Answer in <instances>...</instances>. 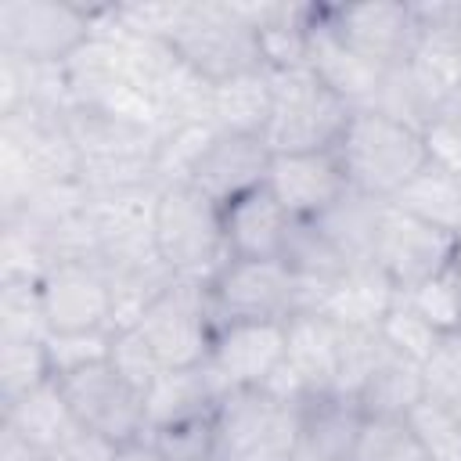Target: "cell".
I'll list each match as a JSON object with an SVG mask.
<instances>
[{"instance_id":"1","label":"cell","mask_w":461,"mask_h":461,"mask_svg":"<svg viewBox=\"0 0 461 461\" xmlns=\"http://www.w3.org/2000/svg\"><path fill=\"white\" fill-rule=\"evenodd\" d=\"M335 155L353 191L393 202V194L432 158V140L403 119L357 108L335 144Z\"/></svg>"},{"instance_id":"2","label":"cell","mask_w":461,"mask_h":461,"mask_svg":"<svg viewBox=\"0 0 461 461\" xmlns=\"http://www.w3.org/2000/svg\"><path fill=\"white\" fill-rule=\"evenodd\" d=\"M169 47L209 86L267 68L259 32L230 0H184Z\"/></svg>"},{"instance_id":"3","label":"cell","mask_w":461,"mask_h":461,"mask_svg":"<svg viewBox=\"0 0 461 461\" xmlns=\"http://www.w3.org/2000/svg\"><path fill=\"white\" fill-rule=\"evenodd\" d=\"M155 249L180 281H212L230 259L223 234V205L191 184H162L155 194Z\"/></svg>"},{"instance_id":"4","label":"cell","mask_w":461,"mask_h":461,"mask_svg":"<svg viewBox=\"0 0 461 461\" xmlns=\"http://www.w3.org/2000/svg\"><path fill=\"white\" fill-rule=\"evenodd\" d=\"M349 115L353 108L310 65L270 72V119L263 140L274 155L335 151Z\"/></svg>"},{"instance_id":"5","label":"cell","mask_w":461,"mask_h":461,"mask_svg":"<svg viewBox=\"0 0 461 461\" xmlns=\"http://www.w3.org/2000/svg\"><path fill=\"white\" fill-rule=\"evenodd\" d=\"M205 295L216 331L223 324H288L317 306V295L277 259H227L205 281Z\"/></svg>"},{"instance_id":"6","label":"cell","mask_w":461,"mask_h":461,"mask_svg":"<svg viewBox=\"0 0 461 461\" xmlns=\"http://www.w3.org/2000/svg\"><path fill=\"white\" fill-rule=\"evenodd\" d=\"M299 454V400L270 389H230L216 403V461H292Z\"/></svg>"},{"instance_id":"7","label":"cell","mask_w":461,"mask_h":461,"mask_svg":"<svg viewBox=\"0 0 461 461\" xmlns=\"http://www.w3.org/2000/svg\"><path fill=\"white\" fill-rule=\"evenodd\" d=\"M97 36V7L68 0H4L0 4V54L65 65Z\"/></svg>"},{"instance_id":"8","label":"cell","mask_w":461,"mask_h":461,"mask_svg":"<svg viewBox=\"0 0 461 461\" xmlns=\"http://www.w3.org/2000/svg\"><path fill=\"white\" fill-rule=\"evenodd\" d=\"M36 292L47 335H90L115 328V292L97 256L54 259L40 274Z\"/></svg>"},{"instance_id":"9","label":"cell","mask_w":461,"mask_h":461,"mask_svg":"<svg viewBox=\"0 0 461 461\" xmlns=\"http://www.w3.org/2000/svg\"><path fill=\"white\" fill-rule=\"evenodd\" d=\"M54 382H58L72 418L86 432H97L115 447L133 443L148 432L144 393L126 375H119V367L108 357L94 360L86 367H76Z\"/></svg>"},{"instance_id":"10","label":"cell","mask_w":461,"mask_h":461,"mask_svg":"<svg viewBox=\"0 0 461 461\" xmlns=\"http://www.w3.org/2000/svg\"><path fill=\"white\" fill-rule=\"evenodd\" d=\"M144 342L151 346L155 360L166 367H202L209 360L216 321L209 310L205 285L198 281H173L133 324Z\"/></svg>"},{"instance_id":"11","label":"cell","mask_w":461,"mask_h":461,"mask_svg":"<svg viewBox=\"0 0 461 461\" xmlns=\"http://www.w3.org/2000/svg\"><path fill=\"white\" fill-rule=\"evenodd\" d=\"M457 249H461L457 234H447L418 216H407L396 205H385L371 263L393 281L396 292H407V288L450 270L457 259Z\"/></svg>"},{"instance_id":"12","label":"cell","mask_w":461,"mask_h":461,"mask_svg":"<svg viewBox=\"0 0 461 461\" xmlns=\"http://www.w3.org/2000/svg\"><path fill=\"white\" fill-rule=\"evenodd\" d=\"M335 36L378 68H400L418 47V22L411 4H328Z\"/></svg>"},{"instance_id":"13","label":"cell","mask_w":461,"mask_h":461,"mask_svg":"<svg viewBox=\"0 0 461 461\" xmlns=\"http://www.w3.org/2000/svg\"><path fill=\"white\" fill-rule=\"evenodd\" d=\"M285 335H288L285 367L277 371L270 389H277L292 400L339 389V360H342L346 328L335 324L321 310H303L285 324Z\"/></svg>"},{"instance_id":"14","label":"cell","mask_w":461,"mask_h":461,"mask_svg":"<svg viewBox=\"0 0 461 461\" xmlns=\"http://www.w3.org/2000/svg\"><path fill=\"white\" fill-rule=\"evenodd\" d=\"M270 162H274V151L263 137L216 130L209 137V144L202 148V155L194 158L187 180H180V184L198 187L216 205H227L234 198L263 187L267 173H270Z\"/></svg>"},{"instance_id":"15","label":"cell","mask_w":461,"mask_h":461,"mask_svg":"<svg viewBox=\"0 0 461 461\" xmlns=\"http://www.w3.org/2000/svg\"><path fill=\"white\" fill-rule=\"evenodd\" d=\"M285 324H223L212 339L205 367L220 393L270 385L285 367Z\"/></svg>"},{"instance_id":"16","label":"cell","mask_w":461,"mask_h":461,"mask_svg":"<svg viewBox=\"0 0 461 461\" xmlns=\"http://www.w3.org/2000/svg\"><path fill=\"white\" fill-rule=\"evenodd\" d=\"M267 187L288 209V216L317 220L349 191V180L335 151H295V155H274Z\"/></svg>"},{"instance_id":"17","label":"cell","mask_w":461,"mask_h":461,"mask_svg":"<svg viewBox=\"0 0 461 461\" xmlns=\"http://www.w3.org/2000/svg\"><path fill=\"white\" fill-rule=\"evenodd\" d=\"M367 411L349 393H310L299 400V447L324 461H353Z\"/></svg>"},{"instance_id":"18","label":"cell","mask_w":461,"mask_h":461,"mask_svg":"<svg viewBox=\"0 0 461 461\" xmlns=\"http://www.w3.org/2000/svg\"><path fill=\"white\" fill-rule=\"evenodd\" d=\"M288 209L274 198V191L263 184L234 202L223 205V234H227V252L230 259H277L285 238L292 230Z\"/></svg>"},{"instance_id":"19","label":"cell","mask_w":461,"mask_h":461,"mask_svg":"<svg viewBox=\"0 0 461 461\" xmlns=\"http://www.w3.org/2000/svg\"><path fill=\"white\" fill-rule=\"evenodd\" d=\"M389 205L461 238V166L432 151V158L393 194Z\"/></svg>"},{"instance_id":"20","label":"cell","mask_w":461,"mask_h":461,"mask_svg":"<svg viewBox=\"0 0 461 461\" xmlns=\"http://www.w3.org/2000/svg\"><path fill=\"white\" fill-rule=\"evenodd\" d=\"M0 411H4L0 429L14 432L18 439H25L36 450H54L58 454L72 439V432L79 429V421L72 418V411H68L54 378L22 393L11 403H0Z\"/></svg>"},{"instance_id":"21","label":"cell","mask_w":461,"mask_h":461,"mask_svg":"<svg viewBox=\"0 0 461 461\" xmlns=\"http://www.w3.org/2000/svg\"><path fill=\"white\" fill-rule=\"evenodd\" d=\"M396 295L400 292L375 263H357L321 295L313 310L328 313L342 328H378Z\"/></svg>"},{"instance_id":"22","label":"cell","mask_w":461,"mask_h":461,"mask_svg":"<svg viewBox=\"0 0 461 461\" xmlns=\"http://www.w3.org/2000/svg\"><path fill=\"white\" fill-rule=\"evenodd\" d=\"M220 385L209 375V367H166L155 375V382L144 389V414L148 432L158 425H173L184 418L212 414L220 403Z\"/></svg>"},{"instance_id":"23","label":"cell","mask_w":461,"mask_h":461,"mask_svg":"<svg viewBox=\"0 0 461 461\" xmlns=\"http://www.w3.org/2000/svg\"><path fill=\"white\" fill-rule=\"evenodd\" d=\"M357 400L364 403L367 414H385V418H407L421 400H425V385H421V364L403 357L400 349H393L385 339L357 389Z\"/></svg>"},{"instance_id":"24","label":"cell","mask_w":461,"mask_h":461,"mask_svg":"<svg viewBox=\"0 0 461 461\" xmlns=\"http://www.w3.org/2000/svg\"><path fill=\"white\" fill-rule=\"evenodd\" d=\"M385 205L389 202H378V198L360 194V191L349 187L328 212L317 216V227L331 238V245L346 256L349 267L371 263L375 241H378V227H382V216H385Z\"/></svg>"},{"instance_id":"25","label":"cell","mask_w":461,"mask_h":461,"mask_svg":"<svg viewBox=\"0 0 461 461\" xmlns=\"http://www.w3.org/2000/svg\"><path fill=\"white\" fill-rule=\"evenodd\" d=\"M281 263L317 295V303L349 270L346 256L331 245V238L317 227V220H292V230L281 249Z\"/></svg>"},{"instance_id":"26","label":"cell","mask_w":461,"mask_h":461,"mask_svg":"<svg viewBox=\"0 0 461 461\" xmlns=\"http://www.w3.org/2000/svg\"><path fill=\"white\" fill-rule=\"evenodd\" d=\"M270 119V72H249L212 86V122L230 133H256L263 137Z\"/></svg>"},{"instance_id":"27","label":"cell","mask_w":461,"mask_h":461,"mask_svg":"<svg viewBox=\"0 0 461 461\" xmlns=\"http://www.w3.org/2000/svg\"><path fill=\"white\" fill-rule=\"evenodd\" d=\"M50 378L47 339H0V403H11Z\"/></svg>"},{"instance_id":"28","label":"cell","mask_w":461,"mask_h":461,"mask_svg":"<svg viewBox=\"0 0 461 461\" xmlns=\"http://www.w3.org/2000/svg\"><path fill=\"white\" fill-rule=\"evenodd\" d=\"M353 461H429L411 418L367 414Z\"/></svg>"},{"instance_id":"29","label":"cell","mask_w":461,"mask_h":461,"mask_svg":"<svg viewBox=\"0 0 461 461\" xmlns=\"http://www.w3.org/2000/svg\"><path fill=\"white\" fill-rule=\"evenodd\" d=\"M162 461H216V411L144 432Z\"/></svg>"},{"instance_id":"30","label":"cell","mask_w":461,"mask_h":461,"mask_svg":"<svg viewBox=\"0 0 461 461\" xmlns=\"http://www.w3.org/2000/svg\"><path fill=\"white\" fill-rule=\"evenodd\" d=\"M425 400L461 411V328L443 331L429 357L421 360Z\"/></svg>"},{"instance_id":"31","label":"cell","mask_w":461,"mask_h":461,"mask_svg":"<svg viewBox=\"0 0 461 461\" xmlns=\"http://www.w3.org/2000/svg\"><path fill=\"white\" fill-rule=\"evenodd\" d=\"M407 418H411L429 461H461V411L421 400Z\"/></svg>"},{"instance_id":"32","label":"cell","mask_w":461,"mask_h":461,"mask_svg":"<svg viewBox=\"0 0 461 461\" xmlns=\"http://www.w3.org/2000/svg\"><path fill=\"white\" fill-rule=\"evenodd\" d=\"M432 328H439V331H454V328H461V281H457V270L450 267V270H443V274H436V277H429V281H421V285H414V288H407V292H400Z\"/></svg>"},{"instance_id":"33","label":"cell","mask_w":461,"mask_h":461,"mask_svg":"<svg viewBox=\"0 0 461 461\" xmlns=\"http://www.w3.org/2000/svg\"><path fill=\"white\" fill-rule=\"evenodd\" d=\"M378 335H382L393 349H400L403 357H411V360L421 364L443 331L432 328V324H429V321H425L403 295H396V303L389 306V313H385L382 324H378Z\"/></svg>"},{"instance_id":"34","label":"cell","mask_w":461,"mask_h":461,"mask_svg":"<svg viewBox=\"0 0 461 461\" xmlns=\"http://www.w3.org/2000/svg\"><path fill=\"white\" fill-rule=\"evenodd\" d=\"M108 360L119 367V375H126L140 393L155 382V375L162 371V364L155 360L151 346L144 342V335L126 324V328H112V346H108Z\"/></svg>"},{"instance_id":"35","label":"cell","mask_w":461,"mask_h":461,"mask_svg":"<svg viewBox=\"0 0 461 461\" xmlns=\"http://www.w3.org/2000/svg\"><path fill=\"white\" fill-rule=\"evenodd\" d=\"M112 346V331H90V335H47V360L54 378L86 367L94 360H104Z\"/></svg>"},{"instance_id":"36","label":"cell","mask_w":461,"mask_h":461,"mask_svg":"<svg viewBox=\"0 0 461 461\" xmlns=\"http://www.w3.org/2000/svg\"><path fill=\"white\" fill-rule=\"evenodd\" d=\"M429 140H432V151L454 166H461V115L439 122L429 130Z\"/></svg>"},{"instance_id":"37","label":"cell","mask_w":461,"mask_h":461,"mask_svg":"<svg viewBox=\"0 0 461 461\" xmlns=\"http://www.w3.org/2000/svg\"><path fill=\"white\" fill-rule=\"evenodd\" d=\"M0 432H4L0 436V461H61L54 450H36L25 439H18L14 432H7V429H0Z\"/></svg>"},{"instance_id":"38","label":"cell","mask_w":461,"mask_h":461,"mask_svg":"<svg viewBox=\"0 0 461 461\" xmlns=\"http://www.w3.org/2000/svg\"><path fill=\"white\" fill-rule=\"evenodd\" d=\"M115 461H162V457H158V450L148 443V436H140V439H133V443H122V447L115 450Z\"/></svg>"},{"instance_id":"39","label":"cell","mask_w":461,"mask_h":461,"mask_svg":"<svg viewBox=\"0 0 461 461\" xmlns=\"http://www.w3.org/2000/svg\"><path fill=\"white\" fill-rule=\"evenodd\" d=\"M292 461H324V457H313V454H306V450H303V447H299V454H295V457H292Z\"/></svg>"},{"instance_id":"40","label":"cell","mask_w":461,"mask_h":461,"mask_svg":"<svg viewBox=\"0 0 461 461\" xmlns=\"http://www.w3.org/2000/svg\"><path fill=\"white\" fill-rule=\"evenodd\" d=\"M454 270H457V281H461V249H457V259H454Z\"/></svg>"}]
</instances>
